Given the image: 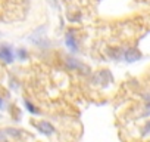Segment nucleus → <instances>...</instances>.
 <instances>
[{
  "label": "nucleus",
  "mask_w": 150,
  "mask_h": 142,
  "mask_svg": "<svg viewBox=\"0 0 150 142\" xmlns=\"http://www.w3.org/2000/svg\"><path fill=\"white\" fill-rule=\"evenodd\" d=\"M30 42L34 43L35 46L41 47V49H46L49 46V40L46 37V25H41L40 28H37L31 36H30Z\"/></svg>",
  "instance_id": "1"
},
{
  "label": "nucleus",
  "mask_w": 150,
  "mask_h": 142,
  "mask_svg": "<svg viewBox=\"0 0 150 142\" xmlns=\"http://www.w3.org/2000/svg\"><path fill=\"white\" fill-rule=\"evenodd\" d=\"M63 64H65V68L69 71H78V73H84V74H88V71H90L88 67H86L81 61H78L74 56H66L63 59Z\"/></svg>",
  "instance_id": "2"
},
{
  "label": "nucleus",
  "mask_w": 150,
  "mask_h": 142,
  "mask_svg": "<svg viewBox=\"0 0 150 142\" xmlns=\"http://www.w3.org/2000/svg\"><path fill=\"white\" fill-rule=\"evenodd\" d=\"M65 44L68 47L69 52L72 53H77L80 49H78V39H77V30L74 28H69L65 34Z\"/></svg>",
  "instance_id": "3"
},
{
  "label": "nucleus",
  "mask_w": 150,
  "mask_h": 142,
  "mask_svg": "<svg viewBox=\"0 0 150 142\" xmlns=\"http://www.w3.org/2000/svg\"><path fill=\"white\" fill-rule=\"evenodd\" d=\"M93 82L96 85H100V86H106L109 83L113 82V76L110 74L109 70H99L97 73L93 74Z\"/></svg>",
  "instance_id": "4"
},
{
  "label": "nucleus",
  "mask_w": 150,
  "mask_h": 142,
  "mask_svg": "<svg viewBox=\"0 0 150 142\" xmlns=\"http://www.w3.org/2000/svg\"><path fill=\"white\" fill-rule=\"evenodd\" d=\"M141 58H143V53H141L137 47H134V46L127 47V49L124 50V61L128 62V64L137 62V61H140Z\"/></svg>",
  "instance_id": "5"
},
{
  "label": "nucleus",
  "mask_w": 150,
  "mask_h": 142,
  "mask_svg": "<svg viewBox=\"0 0 150 142\" xmlns=\"http://www.w3.org/2000/svg\"><path fill=\"white\" fill-rule=\"evenodd\" d=\"M33 124H34V127L40 132V133H43V135H46V136H50V135H53L54 132H56V127L50 123V121H46V120H41V121H33Z\"/></svg>",
  "instance_id": "6"
},
{
  "label": "nucleus",
  "mask_w": 150,
  "mask_h": 142,
  "mask_svg": "<svg viewBox=\"0 0 150 142\" xmlns=\"http://www.w3.org/2000/svg\"><path fill=\"white\" fill-rule=\"evenodd\" d=\"M0 59L5 64H12L15 59V53L9 44H2L0 46Z\"/></svg>",
  "instance_id": "7"
},
{
  "label": "nucleus",
  "mask_w": 150,
  "mask_h": 142,
  "mask_svg": "<svg viewBox=\"0 0 150 142\" xmlns=\"http://www.w3.org/2000/svg\"><path fill=\"white\" fill-rule=\"evenodd\" d=\"M124 50L125 49H122L119 46H112V47H108L106 49V56L109 59L119 61V59H124Z\"/></svg>",
  "instance_id": "8"
},
{
  "label": "nucleus",
  "mask_w": 150,
  "mask_h": 142,
  "mask_svg": "<svg viewBox=\"0 0 150 142\" xmlns=\"http://www.w3.org/2000/svg\"><path fill=\"white\" fill-rule=\"evenodd\" d=\"M24 105H25V108H27L31 114H34V115H40V114H41V111H40L33 102H30L28 99H24Z\"/></svg>",
  "instance_id": "9"
},
{
  "label": "nucleus",
  "mask_w": 150,
  "mask_h": 142,
  "mask_svg": "<svg viewBox=\"0 0 150 142\" xmlns=\"http://www.w3.org/2000/svg\"><path fill=\"white\" fill-rule=\"evenodd\" d=\"M5 132H6V135L8 136H12V138H15V139H18V138H21V130H18V129H12V127H9V129H5Z\"/></svg>",
  "instance_id": "10"
},
{
  "label": "nucleus",
  "mask_w": 150,
  "mask_h": 142,
  "mask_svg": "<svg viewBox=\"0 0 150 142\" xmlns=\"http://www.w3.org/2000/svg\"><path fill=\"white\" fill-rule=\"evenodd\" d=\"M16 56H18V59H21V61H25V59H28V52H27V49H24V47H19V49L16 50Z\"/></svg>",
  "instance_id": "11"
},
{
  "label": "nucleus",
  "mask_w": 150,
  "mask_h": 142,
  "mask_svg": "<svg viewBox=\"0 0 150 142\" xmlns=\"http://www.w3.org/2000/svg\"><path fill=\"white\" fill-rule=\"evenodd\" d=\"M150 133V120L144 124V127H143V132H141V136H147Z\"/></svg>",
  "instance_id": "12"
},
{
  "label": "nucleus",
  "mask_w": 150,
  "mask_h": 142,
  "mask_svg": "<svg viewBox=\"0 0 150 142\" xmlns=\"http://www.w3.org/2000/svg\"><path fill=\"white\" fill-rule=\"evenodd\" d=\"M144 108H146V110H144V113L141 114V117H149V115H150V101L146 104V107H144Z\"/></svg>",
  "instance_id": "13"
},
{
  "label": "nucleus",
  "mask_w": 150,
  "mask_h": 142,
  "mask_svg": "<svg viewBox=\"0 0 150 142\" xmlns=\"http://www.w3.org/2000/svg\"><path fill=\"white\" fill-rule=\"evenodd\" d=\"M47 3H49L53 9H59V2H57V0H47Z\"/></svg>",
  "instance_id": "14"
},
{
  "label": "nucleus",
  "mask_w": 150,
  "mask_h": 142,
  "mask_svg": "<svg viewBox=\"0 0 150 142\" xmlns=\"http://www.w3.org/2000/svg\"><path fill=\"white\" fill-rule=\"evenodd\" d=\"M0 142H8V135L5 130H0Z\"/></svg>",
  "instance_id": "15"
},
{
  "label": "nucleus",
  "mask_w": 150,
  "mask_h": 142,
  "mask_svg": "<svg viewBox=\"0 0 150 142\" xmlns=\"http://www.w3.org/2000/svg\"><path fill=\"white\" fill-rule=\"evenodd\" d=\"M5 108V102H3V99L0 98V110H3Z\"/></svg>",
  "instance_id": "16"
}]
</instances>
